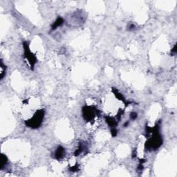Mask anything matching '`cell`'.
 <instances>
[{"instance_id":"6da1fadb","label":"cell","mask_w":177,"mask_h":177,"mask_svg":"<svg viewBox=\"0 0 177 177\" xmlns=\"http://www.w3.org/2000/svg\"><path fill=\"white\" fill-rule=\"evenodd\" d=\"M44 110L42 109V110H38L34 116H33L31 119H29L26 122V125L27 127H29L31 128H35L39 127L40 125L42 124L43 118H44Z\"/></svg>"},{"instance_id":"7a4b0ae2","label":"cell","mask_w":177,"mask_h":177,"mask_svg":"<svg viewBox=\"0 0 177 177\" xmlns=\"http://www.w3.org/2000/svg\"><path fill=\"white\" fill-rule=\"evenodd\" d=\"M98 111L95 109V107H88L86 106L82 109V115L84 120H87V122H89L92 120L97 114Z\"/></svg>"},{"instance_id":"3957f363","label":"cell","mask_w":177,"mask_h":177,"mask_svg":"<svg viewBox=\"0 0 177 177\" xmlns=\"http://www.w3.org/2000/svg\"><path fill=\"white\" fill-rule=\"evenodd\" d=\"M24 56L28 60H29V64L31 65V69H33V67H34L35 64L37 62V59L35 55L33 53H32L31 52V51L29 50V45L27 44L26 42H24Z\"/></svg>"},{"instance_id":"277c9868","label":"cell","mask_w":177,"mask_h":177,"mask_svg":"<svg viewBox=\"0 0 177 177\" xmlns=\"http://www.w3.org/2000/svg\"><path fill=\"white\" fill-rule=\"evenodd\" d=\"M65 154V149L63 148L62 146H59L57 147V150L55 152V158L57 160H59L62 158Z\"/></svg>"},{"instance_id":"5b68a950","label":"cell","mask_w":177,"mask_h":177,"mask_svg":"<svg viewBox=\"0 0 177 177\" xmlns=\"http://www.w3.org/2000/svg\"><path fill=\"white\" fill-rule=\"evenodd\" d=\"M63 24H64V19H63L62 17H59L57 19V20L51 26V29L52 30H55L56 29H57V27L62 26Z\"/></svg>"},{"instance_id":"8992f818","label":"cell","mask_w":177,"mask_h":177,"mask_svg":"<svg viewBox=\"0 0 177 177\" xmlns=\"http://www.w3.org/2000/svg\"><path fill=\"white\" fill-rule=\"evenodd\" d=\"M106 121L111 127L115 128V127L117 125V122H116V119L114 118H111V117H106Z\"/></svg>"},{"instance_id":"52a82bcc","label":"cell","mask_w":177,"mask_h":177,"mask_svg":"<svg viewBox=\"0 0 177 177\" xmlns=\"http://www.w3.org/2000/svg\"><path fill=\"white\" fill-rule=\"evenodd\" d=\"M1 169H3V168L5 167V165L7 163V157H6L4 154H2L1 156Z\"/></svg>"},{"instance_id":"ba28073f","label":"cell","mask_w":177,"mask_h":177,"mask_svg":"<svg viewBox=\"0 0 177 177\" xmlns=\"http://www.w3.org/2000/svg\"><path fill=\"white\" fill-rule=\"evenodd\" d=\"M6 67H5L3 64V62L2 60L1 61V80H2L4 78V76L6 74Z\"/></svg>"},{"instance_id":"9c48e42d","label":"cell","mask_w":177,"mask_h":177,"mask_svg":"<svg viewBox=\"0 0 177 177\" xmlns=\"http://www.w3.org/2000/svg\"><path fill=\"white\" fill-rule=\"evenodd\" d=\"M137 114L136 112H131V115H130V118H131V120H135L136 118H137Z\"/></svg>"},{"instance_id":"30bf717a","label":"cell","mask_w":177,"mask_h":177,"mask_svg":"<svg viewBox=\"0 0 177 177\" xmlns=\"http://www.w3.org/2000/svg\"><path fill=\"white\" fill-rule=\"evenodd\" d=\"M111 133L112 136L115 137V136L117 135V130H116V128H112V130H111Z\"/></svg>"},{"instance_id":"8fae6325","label":"cell","mask_w":177,"mask_h":177,"mask_svg":"<svg viewBox=\"0 0 177 177\" xmlns=\"http://www.w3.org/2000/svg\"><path fill=\"white\" fill-rule=\"evenodd\" d=\"M70 170L71 171H78V166L77 165H75L73 166V167H72V168H70Z\"/></svg>"}]
</instances>
